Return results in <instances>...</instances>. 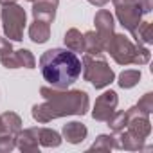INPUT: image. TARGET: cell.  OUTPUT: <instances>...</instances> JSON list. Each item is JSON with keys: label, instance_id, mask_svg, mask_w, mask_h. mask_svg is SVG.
I'll return each mask as SVG.
<instances>
[{"label": "cell", "instance_id": "10", "mask_svg": "<svg viewBox=\"0 0 153 153\" xmlns=\"http://www.w3.org/2000/svg\"><path fill=\"white\" fill-rule=\"evenodd\" d=\"M94 24H96V33L103 40L105 51H106V45H108L110 38L114 36V27H115V22H114L112 13L106 11V9H99L96 13V16H94Z\"/></svg>", "mask_w": 153, "mask_h": 153}, {"label": "cell", "instance_id": "31", "mask_svg": "<svg viewBox=\"0 0 153 153\" xmlns=\"http://www.w3.org/2000/svg\"><path fill=\"white\" fill-rule=\"evenodd\" d=\"M0 133H6V130H4V123H2V119H0Z\"/></svg>", "mask_w": 153, "mask_h": 153}, {"label": "cell", "instance_id": "2", "mask_svg": "<svg viewBox=\"0 0 153 153\" xmlns=\"http://www.w3.org/2000/svg\"><path fill=\"white\" fill-rule=\"evenodd\" d=\"M43 79L54 88H68L81 76V59L68 49H49L40 56Z\"/></svg>", "mask_w": 153, "mask_h": 153}, {"label": "cell", "instance_id": "28", "mask_svg": "<svg viewBox=\"0 0 153 153\" xmlns=\"http://www.w3.org/2000/svg\"><path fill=\"white\" fill-rule=\"evenodd\" d=\"M137 2H139V6H140V9H142L144 15L153 9V0H137Z\"/></svg>", "mask_w": 153, "mask_h": 153}, {"label": "cell", "instance_id": "26", "mask_svg": "<svg viewBox=\"0 0 153 153\" xmlns=\"http://www.w3.org/2000/svg\"><path fill=\"white\" fill-rule=\"evenodd\" d=\"M137 108L142 110L144 114H151V112H153V94H151V92L144 94L142 99L137 103Z\"/></svg>", "mask_w": 153, "mask_h": 153}, {"label": "cell", "instance_id": "18", "mask_svg": "<svg viewBox=\"0 0 153 153\" xmlns=\"http://www.w3.org/2000/svg\"><path fill=\"white\" fill-rule=\"evenodd\" d=\"M131 36H133L135 42L140 43V45H149V43H153V24H151V22H140V24L131 31Z\"/></svg>", "mask_w": 153, "mask_h": 153}, {"label": "cell", "instance_id": "9", "mask_svg": "<svg viewBox=\"0 0 153 153\" xmlns=\"http://www.w3.org/2000/svg\"><path fill=\"white\" fill-rule=\"evenodd\" d=\"M2 65L6 68H20V67H25V68H34L36 67V59L33 56L31 51L27 49H20V51H11L9 54L0 58Z\"/></svg>", "mask_w": 153, "mask_h": 153}, {"label": "cell", "instance_id": "1", "mask_svg": "<svg viewBox=\"0 0 153 153\" xmlns=\"http://www.w3.org/2000/svg\"><path fill=\"white\" fill-rule=\"evenodd\" d=\"M40 94L45 103L33 106V119L40 124H47L65 115H85L90 106L88 94L83 90H61L54 87H42Z\"/></svg>", "mask_w": 153, "mask_h": 153}, {"label": "cell", "instance_id": "29", "mask_svg": "<svg viewBox=\"0 0 153 153\" xmlns=\"http://www.w3.org/2000/svg\"><path fill=\"white\" fill-rule=\"evenodd\" d=\"M88 2L92 4V6H96V7H103V6H106L110 0H88Z\"/></svg>", "mask_w": 153, "mask_h": 153}, {"label": "cell", "instance_id": "14", "mask_svg": "<svg viewBox=\"0 0 153 153\" xmlns=\"http://www.w3.org/2000/svg\"><path fill=\"white\" fill-rule=\"evenodd\" d=\"M29 38L34 43H45L51 38V24L43 20H34L29 25Z\"/></svg>", "mask_w": 153, "mask_h": 153}, {"label": "cell", "instance_id": "11", "mask_svg": "<svg viewBox=\"0 0 153 153\" xmlns=\"http://www.w3.org/2000/svg\"><path fill=\"white\" fill-rule=\"evenodd\" d=\"M59 0H33V16L34 20H43L52 24L56 18V9Z\"/></svg>", "mask_w": 153, "mask_h": 153}, {"label": "cell", "instance_id": "13", "mask_svg": "<svg viewBox=\"0 0 153 153\" xmlns=\"http://www.w3.org/2000/svg\"><path fill=\"white\" fill-rule=\"evenodd\" d=\"M16 148L22 151H38V137H36V130L29 128V130H20L16 135Z\"/></svg>", "mask_w": 153, "mask_h": 153}, {"label": "cell", "instance_id": "22", "mask_svg": "<svg viewBox=\"0 0 153 153\" xmlns=\"http://www.w3.org/2000/svg\"><path fill=\"white\" fill-rule=\"evenodd\" d=\"M112 148H115V137H112V135H99L96 139V142L88 149L90 151H110Z\"/></svg>", "mask_w": 153, "mask_h": 153}, {"label": "cell", "instance_id": "21", "mask_svg": "<svg viewBox=\"0 0 153 153\" xmlns=\"http://www.w3.org/2000/svg\"><path fill=\"white\" fill-rule=\"evenodd\" d=\"M140 81V70H135V68H128V70H123L119 74V87L121 88H131L135 87L137 83Z\"/></svg>", "mask_w": 153, "mask_h": 153}, {"label": "cell", "instance_id": "4", "mask_svg": "<svg viewBox=\"0 0 153 153\" xmlns=\"http://www.w3.org/2000/svg\"><path fill=\"white\" fill-rule=\"evenodd\" d=\"M25 20H27V15H25L24 7H20L16 2L15 4H6L2 7V25H4L6 38L15 40V42L24 40Z\"/></svg>", "mask_w": 153, "mask_h": 153}, {"label": "cell", "instance_id": "17", "mask_svg": "<svg viewBox=\"0 0 153 153\" xmlns=\"http://www.w3.org/2000/svg\"><path fill=\"white\" fill-rule=\"evenodd\" d=\"M36 130V137H38V144L45 146V148H58L61 144V135L52 130V128H34Z\"/></svg>", "mask_w": 153, "mask_h": 153}, {"label": "cell", "instance_id": "20", "mask_svg": "<svg viewBox=\"0 0 153 153\" xmlns=\"http://www.w3.org/2000/svg\"><path fill=\"white\" fill-rule=\"evenodd\" d=\"M0 119H2V123H4L6 133L16 135V133L22 130V119H20V115L15 114V112H4L2 115H0Z\"/></svg>", "mask_w": 153, "mask_h": 153}, {"label": "cell", "instance_id": "7", "mask_svg": "<svg viewBox=\"0 0 153 153\" xmlns=\"http://www.w3.org/2000/svg\"><path fill=\"white\" fill-rule=\"evenodd\" d=\"M126 131L135 135L137 139L146 140V137L151 133V123H149V114H144L137 106H131L126 110Z\"/></svg>", "mask_w": 153, "mask_h": 153}, {"label": "cell", "instance_id": "30", "mask_svg": "<svg viewBox=\"0 0 153 153\" xmlns=\"http://www.w3.org/2000/svg\"><path fill=\"white\" fill-rule=\"evenodd\" d=\"M16 0H0V4L2 6H6V4H15ZM29 2H33V0H29Z\"/></svg>", "mask_w": 153, "mask_h": 153}, {"label": "cell", "instance_id": "25", "mask_svg": "<svg viewBox=\"0 0 153 153\" xmlns=\"http://www.w3.org/2000/svg\"><path fill=\"white\" fill-rule=\"evenodd\" d=\"M149 58H151V52L144 47V45H140V43H137V52H135V59H133V65H146V63H149Z\"/></svg>", "mask_w": 153, "mask_h": 153}, {"label": "cell", "instance_id": "8", "mask_svg": "<svg viewBox=\"0 0 153 153\" xmlns=\"http://www.w3.org/2000/svg\"><path fill=\"white\" fill-rule=\"evenodd\" d=\"M117 103H119V97L114 90H106L103 92L97 99H96V105H94V110H92V117L96 121H101V123H106L115 108H117Z\"/></svg>", "mask_w": 153, "mask_h": 153}, {"label": "cell", "instance_id": "3", "mask_svg": "<svg viewBox=\"0 0 153 153\" xmlns=\"http://www.w3.org/2000/svg\"><path fill=\"white\" fill-rule=\"evenodd\" d=\"M81 72H83L85 81H90L97 90L108 87L115 79V72L110 68L103 54H96V56L85 54L81 61Z\"/></svg>", "mask_w": 153, "mask_h": 153}, {"label": "cell", "instance_id": "15", "mask_svg": "<svg viewBox=\"0 0 153 153\" xmlns=\"http://www.w3.org/2000/svg\"><path fill=\"white\" fill-rule=\"evenodd\" d=\"M115 148L137 151V149H142V148H144V140H142V139H137V137L131 135L130 131L123 130V131H119L117 137H115Z\"/></svg>", "mask_w": 153, "mask_h": 153}, {"label": "cell", "instance_id": "24", "mask_svg": "<svg viewBox=\"0 0 153 153\" xmlns=\"http://www.w3.org/2000/svg\"><path fill=\"white\" fill-rule=\"evenodd\" d=\"M16 148V137L11 133H0V153H7Z\"/></svg>", "mask_w": 153, "mask_h": 153}, {"label": "cell", "instance_id": "27", "mask_svg": "<svg viewBox=\"0 0 153 153\" xmlns=\"http://www.w3.org/2000/svg\"><path fill=\"white\" fill-rule=\"evenodd\" d=\"M11 51H13L11 40H9V38H2V36H0V58L6 56V54H9Z\"/></svg>", "mask_w": 153, "mask_h": 153}, {"label": "cell", "instance_id": "12", "mask_svg": "<svg viewBox=\"0 0 153 153\" xmlns=\"http://www.w3.org/2000/svg\"><path fill=\"white\" fill-rule=\"evenodd\" d=\"M61 131H63V137L70 144H79V142H83L87 139V133H88L87 126L83 123H78V121H72V123L63 124V130Z\"/></svg>", "mask_w": 153, "mask_h": 153}, {"label": "cell", "instance_id": "16", "mask_svg": "<svg viewBox=\"0 0 153 153\" xmlns=\"http://www.w3.org/2000/svg\"><path fill=\"white\" fill-rule=\"evenodd\" d=\"M83 47H85V54H103L105 52V43L99 38V34L96 31H87L83 34Z\"/></svg>", "mask_w": 153, "mask_h": 153}, {"label": "cell", "instance_id": "6", "mask_svg": "<svg viewBox=\"0 0 153 153\" xmlns=\"http://www.w3.org/2000/svg\"><path fill=\"white\" fill-rule=\"evenodd\" d=\"M112 4L115 6V16L119 24L124 29H128L130 33L142 22L144 13L137 0H112Z\"/></svg>", "mask_w": 153, "mask_h": 153}, {"label": "cell", "instance_id": "5", "mask_svg": "<svg viewBox=\"0 0 153 153\" xmlns=\"http://www.w3.org/2000/svg\"><path fill=\"white\" fill-rule=\"evenodd\" d=\"M105 52H110V56L114 58V61L119 63V65H131L133 59H135L137 43H133L124 34H115L114 33V36L110 38Z\"/></svg>", "mask_w": 153, "mask_h": 153}, {"label": "cell", "instance_id": "23", "mask_svg": "<svg viewBox=\"0 0 153 153\" xmlns=\"http://www.w3.org/2000/svg\"><path fill=\"white\" fill-rule=\"evenodd\" d=\"M106 123H108V126H110V130L114 133L123 131L126 128V112H114V115Z\"/></svg>", "mask_w": 153, "mask_h": 153}, {"label": "cell", "instance_id": "19", "mask_svg": "<svg viewBox=\"0 0 153 153\" xmlns=\"http://www.w3.org/2000/svg\"><path fill=\"white\" fill-rule=\"evenodd\" d=\"M65 45L68 51L72 52H85V47H83V34L78 31V29H68L65 33Z\"/></svg>", "mask_w": 153, "mask_h": 153}]
</instances>
